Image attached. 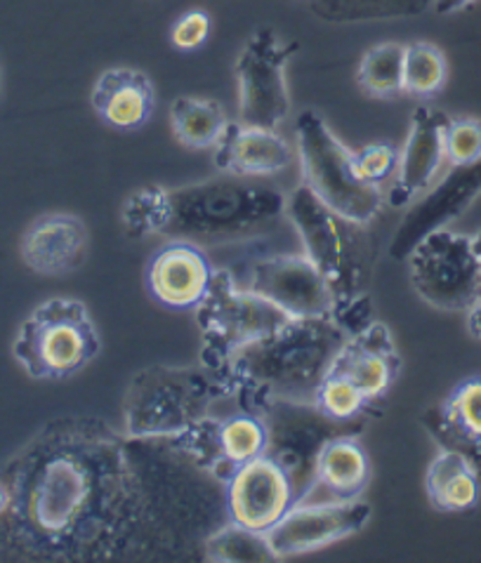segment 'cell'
I'll return each mask as SVG.
<instances>
[{
  "mask_svg": "<svg viewBox=\"0 0 481 563\" xmlns=\"http://www.w3.org/2000/svg\"><path fill=\"white\" fill-rule=\"evenodd\" d=\"M135 443L97 420L41 429L0 470V561H107L144 550L152 495L138 478Z\"/></svg>",
  "mask_w": 481,
  "mask_h": 563,
  "instance_id": "1",
  "label": "cell"
},
{
  "mask_svg": "<svg viewBox=\"0 0 481 563\" xmlns=\"http://www.w3.org/2000/svg\"><path fill=\"white\" fill-rule=\"evenodd\" d=\"M350 333L330 317L291 319L229 361L222 371L243 410L314 404V396Z\"/></svg>",
  "mask_w": 481,
  "mask_h": 563,
  "instance_id": "2",
  "label": "cell"
},
{
  "mask_svg": "<svg viewBox=\"0 0 481 563\" xmlns=\"http://www.w3.org/2000/svg\"><path fill=\"white\" fill-rule=\"evenodd\" d=\"M171 194V220L161 236L198 245L258 239L286 218V198L267 177H220Z\"/></svg>",
  "mask_w": 481,
  "mask_h": 563,
  "instance_id": "3",
  "label": "cell"
},
{
  "mask_svg": "<svg viewBox=\"0 0 481 563\" xmlns=\"http://www.w3.org/2000/svg\"><path fill=\"white\" fill-rule=\"evenodd\" d=\"M220 399H231L229 379L222 371H210L204 363L187 368H144L125 389V437L171 439L204 420Z\"/></svg>",
  "mask_w": 481,
  "mask_h": 563,
  "instance_id": "4",
  "label": "cell"
},
{
  "mask_svg": "<svg viewBox=\"0 0 481 563\" xmlns=\"http://www.w3.org/2000/svg\"><path fill=\"white\" fill-rule=\"evenodd\" d=\"M99 350L102 338L88 307L72 297H53L29 313L12 354L33 379H69L88 368Z\"/></svg>",
  "mask_w": 481,
  "mask_h": 563,
  "instance_id": "5",
  "label": "cell"
},
{
  "mask_svg": "<svg viewBox=\"0 0 481 563\" xmlns=\"http://www.w3.org/2000/svg\"><path fill=\"white\" fill-rule=\"evenodd\" d=\"M295 135L303 185L342 218L363 227L371 224L385 203V194L357 175L352 148L328 128L321 113L309 109L297 115Z\"/></svg>",
  "mask_w": 481,
  "mask_h": 563,
  "instance_id": "6",
  "label": "cell"
},
{
  "mask_svg": "<svg viewBox=\"0 0 481 563\" xmlns=\"http://www.w3.org/2000/svg\"><path fill=\"white\" fill-rule=\"evenodd\" d=\"M201 352L198 361L210 371H225L243 346L267 338L291 321L288 313L239 286L231 269H215L204 302L196 309Z\"/></svg>",
  "mask_w": 481,
  "mask_h": 563,
  "instance_id": "7",
  "label": "cell"
},
{
  "mask_svg": "<svg viewBox=\"0 0 481 563\" xmlns=\"http://www.w3.org/2000/svg\"><path fill=\"white\" fill-rule=\"evenodd\" d=\"M286 218L300 236L305 255L334 288L338 302L359 295L369 257L363 224L330 210L303 181L286 198Z\"/></svg>",
  "mask_w": 481,
  "mask_h": 563,
  "instance_id": "8",
  "label": "cell"
},
{
  "mask_svg": "<svg viewBox=\"0 0 481 563\" xmlns=\"http://www.w3.org/2000/svg\"><path fill=\"white\" fill-rule=\"evenodd\" d=\"M406 260L411 286L429 307L470 311L481 302V260L472 236L435 229L413 245Z\"/></svg>",
  "mask_w": 481,
  "mask_h": 563,
  "instance_id": "9",
  "label": "cell"
},
{
  "mask_svg": "<svg viewBox=\"0 0 481 563\" xmlns=\"http://www.w3.org/2000/svg\"><path fill=\"white\" fill-rule=\"evenodd\" d=\"M293 53H297V45L286 43L272 29H260L245 41L234 66L239 123L276 130L288 119L291 95L286 66Z\"/></svg>",
  "mask_w": 481,
  "mask_h": 563,
  "instance_id": "10",
  "label": "cell"
},
{
  "mask_svg": "<svg viewBox=\"0 0 481 563\" xmlns=\"http://www.w3.org/2000/svg\"><path fill=\"white\" fill-rule=\"evenodd\" d=\"M165 441L225 486L231 474L267 453L270 432L260 412L241 408L229 418L206 416Z\"/></svg>",
  "mask_w": 481,
  "mask_h": 563,
  "instance_id": "11",
  "label": "cell"
},
{
  "mask_svg": "<svg viewBox=\"0 0 481 563\" xmlns=\"http://www.w3.org/2000/svg\"><path fill=\"white\" fill-rule=\"evenodd\" d=\"M260 416L270 432L267 455L291 476L297 505L309 500L321 445L334 437L361 432V422H336L307 404H274L260 410Z\"/></svg>",
  "mask_w": 481,
  "mask_h": 563,
  "instance_id": "12",
  "label": "cell"
},
{
  "mask_svg": "<svg viewBox=\"0 0 481 563\" xmlns=\"http://www.w3.org/2000/svg\"><path fill=\"white\" fill-rule=\"evenodd\" d=\"M239 286L272 302L291 319L328 317L338 297L307 255H264L248 262Z\"/></svg>",
  "mask_w": 481,
  "mask_h": 563,
  "instance_id": "13",
  "label": "cell"
},
{
  "mask_svg": "<svg viewBox=\"0 0 481 563\" xmlns=\"http://www.w3.org/2000/svg\"><path fill=\"white\" fill-rule=\"evenodd\" d=\"M295 505L297 493L291 476L267 453L248 462L225 482L227 521L248 531L267 536Z\"/></svg>",
  "mask_w": 481,
  "mask_h": 563,
  "instance_id": "14",
  "label": "cell"
},
{
  "mask_svg": "<svg viewBox=\"0 0 481 563\" xmlns=\"http://www.w3.org/2000/svg\"><path fill=\"white\" fill-rule=\"evenodd\" d=\"M371 505L359 498L319 505L300 503L272 528L267 540L278 559L317 552L359 533L371 521Z\"/></svg>",
  "mask_w": 481,
  "mask_h": 563,
  "instance_id": "15",
  "label": "cell"
},
{
  "mask_svg": "<svg viewBox=\"0 0 481 563\" xmlns=\"http://www.w3.org/2000/svg\"><path fill=\"white\" fill-rule=\"evenodd\" d=\"M215 267L204 245L168 239L146 264L144 284L161 307L189 311L204 302L210 290Z\"/></svg>",
  "mask_w": 481,
  "mask_h": 563,
  "instance_id": "16",
  "label": "cell"
},
{
  "mask_svg": "<svg viewBox=\"0 0 481 563\" xmlns=\"http://www.w3.org/2000/svg\"><path fill=\"white\" fill-rule=\"evenodd\" d=\"M451 115L444 111L420 104L413 111V121L406 144L400 152V165H396V177L387 194V203L392 208H404L420 198L433 181L437 179L441 165L446 163L444 135Z\"/></svg>",
  "mask_w": 481,
  "mask_h": 563,
  "instance_id": "17",
  "label": "cell"
},
{
  "mask_svg": "<svg viewBox=\"0 0 481 563\" xmlns=\"http://www.w3.org/2000/svg\"><path fill=\"white\" fill-rule=\"evenodd\" d=\"M481 194V156L468 165H453L439 185L413 208L392 241L390 255L406 260L425 234L441 229L466 212Z\"/></svg>",
  "mask_w": 481,
  "mask_h": 563,
  "instance_id": "18",
  "label": "cell"
},
{
  "mask_svg": "<svg viewBox=\"0 0 481 563\" xmlns=\"http://www.w3.org/2000/svg\"><path fill=\"white\" fill-rule=\"evenodd\" d=\"M90 251L88 227L78 214L50 212L33 220L20 241V255L33 274L66 276L83 267Z\"/></svg>",
  "mask_w": 481,
  "mask_h": 563,
  "instance_id": "19",
  "label": "cell"
},
{
  "mask_svg": "<svg viewBox=\"0 0 481 563\" xmlns=\"http://www.w3.org/2000/svg\"><path fill=\"white\" fill-rule=\"evenodd\" d=\"M328 371L350 379L371 404L385 399L402 373V358L396 354L390 328L373 321L347 338Z\"/></svg>",
  "mask_w": 481,
  "mask_h": 563,
  "instance_id": "20",
  "label": "cell"
},
{
  "mask_svg": "<svg viewBox=\"0 0 481 563\" xmlns=\"http://www.w3.org/2000/svg\"><path fill=\"white\" fill-rule=\"evenodd\" d=\"M423 422L439 449L460 453L481 476V377L462 379Z\"/></svg>",
  "mask_w": 481,
  "mask_h": 563,
  "instance_id": "21",
  "label": "cell"
},
{
  "mask_svg": "<svg viewBox=\"0 0 481 563\" xmlns=\"http://www.w3.org/2000/svg\"><path fill=\"white\" fill-rule=\"evenodd\" d=\"M291 163V144L272 128L229 123L215 146V168L241 177H272Z\"/></svg>",
  "mask_w": 481,
  "mask_h": 563,
  "instance_id": "22",
  "label": "cell"
},
{
  "mask_svg": "<svg viewBox=\"0 0 481 563\" xmlns=\"http://www.w3.org/2000/svg\"><path fill=\"white\" fill-rule=\"evenodd\" d=\"M90 104L99 121L113 130L132 132L152 121L156 92L146 74L128 66H116L99 74L90 92Z\"/></svg>",
  "mask_w": 481,
  "mask_h": 563,
  "instance_id": "23",
  "label": "cell"
},
{
  "mask_svg": "<svg viewBox=\"0 0 481 563\" xmlns=\"http://www.w3.org/2000/svg\"><path fill=\"white\" fill-rule=\"evenodd\" d=\"M369 482L371 460L357 434H340L321 445L311 493L324 488L330 495V500H357L367 490Z\"/></svg>",
  "mask_w": 481,
  "mask_h": 563,
  "instance_id": "24",
  "label": "cell"
},
{
  "mask_svg": "<svg viewBox=\"0 0 481 563\" xmlns=\"http://www.w3.org/2000/svg\"><path fill=\"white\" fill-rule=\"evenodd\" d=\"M425 493L437 511L460 515L479 505L481 476L460 453L439 449L425 474Z\"/></svg>",
  "mask_w": 481,
  "mask_h": 563,
  "instance_id": "25",
  "label": "cell"
},
{
  "mask_svg": "<svg viewBox=\"0 0 481 563\" xmlns=\"http://www.w3.org/2000/svg\"><path fill=\"white\" fill-rule=\"evenodd\" d=\"M227 125V111L215 99L194 95H182L173 99L171 128L182 146L194 148V152L215 148L220 144Z\"/></svg>",
  "mask_w": 481,
  "mask_h": 563,
  "instance_id": "26",
  "label": "cell"
},
{
  "mask_svg": "<svg viewBox=\"0 0 481 563\" xmlns=\"http://www.w3.org/2000/svg\"><path fill=\"white\" fill-rule=\"evenodd\" d=\"M328 24L408 20L433 10L435 0H297Z\"/></svg>",
  "mask_w": 481,
  "mask_h": 563,
  "instance_id": "27",
  "label": "cell"
},
{
  "mask_svg": "<svg viewBox=\"0 0 481 563\" xmlns=\"http://www.w3.org/2000/svg\"><path fill=\"white\" fill-rule=\"evenodd\" d=\"M404 53L406 45L396 41L378 43L367 49L357 69L359 88L375 99L404 95Z\"/></svg>",
  "mask_w": 481,
  "mask_h": 563,
  "instance_id": "28",
  "label": "cell"
},
{
  "mask_svg": "<svg viewBox=\"0 0 481 563\" xmlns=\"http://www.w3.org/2000/svg\"><path fill=\"white\" fill-rule=\"evenodd\" d=\"M449 80V62L435 43H411L404 53V95L429 99Z\"/></svg>",
  "mask_w": 481,
  "mask_h": 563,
  "instance_id": "29",
  "label": "cell"
},
{
  "mask_svg": "<svg viewBox=\"0 0 481 563\" xmlns=\"http://www.w3.org/2000/svg\"><path fill=\"white\" fill-rule=\"evenodd\" d=\"M204 550L208 561L222 563H258V561H278L272 544L264 533L248 531L237 523L227 521L218 531L204 540Z\"/></svg>",
  "mask_w": 481,
  "mask_h": 563,
  "instance_id": "30",
  "label": "cell"
},
{
  "mask_svg": "<svg viewBox=\"0 0 481 563\" xmlns=\"http://www.w3.org/2000/svg\"><path fill=\"white\" fill-rule=\"evenodd\" d=\"M121 220L130 239L161 236L171 220V194L163 187H142L132 191L121 210Z\"/></svg>",
  "mask_w": 481,
  "mask_h": 563,
  "instance_id": "31",
  "label": "cell"
},
{
  "mask_svg": "<svg viewBox=\"0 0 481 563\" xmlns=\"http://www.w3.org/2000/svg\"><path fill=\"white\" fill-rule=\"evenodd\" d=\"M311 406L317 408L321 416L336 422L361 420L367 418L373 408V404L350 383V379H345L334 371H328L324 375Z\"/></svg>",
  "mask_w": 481,
  "mask_h": 563,
  "instance_id": "32",
  "label": "cell"
},
{
  "mask_svg": "<svg viewBox=\"0 0 481 563\" xmlns=\"http://www.w3.org/2000/svg\"><path fill=\"white\" fill-rule=\"evenodd\" d=\"M446 163L468 165L481 156V121L477 119H451L444 135Z\"/></svg>",
  "mask_w": 481,
  "mask_h": 563,
  "instance_id": "33",
  "label": "cell"
},
{
  "mask_svg": "<svg viewBox=\"0 0 481 563\" xmlns=\"http://www.w3.org/2000/svg\"><path fill=\"white\" fill-rule=\"evenodd\" d=\"M357 175L373 187H383L385 181L396 173L400 165V152L390 144H369L354 152Z\"/></svg>",
  "mask_w": 481,
  "mask_h": 563,
  "instance_id": "34",
  "label": "cell"
},
{
  "mask_svg": "<svg viewBox=\"0 0 481 563\" xmlns=\"http://www.w3.org/2000/svg\"><path fill=\"white\" fill-rule=\"evenodd\" d=\"M210 36V16L204 10H192L182 14L171 29V43L182 53H194L204 47Z\"/></svg>",
  "mask_w": 481,
  "mask_h": 563,
  "instance_id": "35",
  "label": "cell"
},
{
  "mask_svg": "<svg viewBox=\"0 0 481 563\" xmlns=\"http://www.w3.org/2000/svg\"><path fill=\"white\" fill-rule=\"evenodd\" d=\"M472 3H474V0H435L433 10L439 12V14H451V12H458V10L468 8Z\"/></svg>",
  "mask_w": 481,
  "mask_h": 563,
  "instance_id": "36",
  "label": "cell"
},
{
  "mask_svg": "<svg viewBox=\"0 0 481 563\" xmlns=\"http://www.w3.org/2000/svg\"><path fill=\"white\" fill-rule=\"evenodd\" d=\"M468 330L472 338H477L481 342V302L468 311Z\"/></svg>",
  "mask_w": 481,
  "mask_h": 563,
  "instance_id": "37",
  "label": "cell"
},
{
  "mask_svg": "<svg viewBox=\"0 0 481 563\" xmlns=\"http://www.w3.org/2000/svg\"><path fill=\"white\" fill-rule=\"evenodd\" d=\"M6 507H8V490H6L3 482H0V515H3Z\"/></svg>",
  "mask_w": 481,
  "mask_h": 563,
  "instance_id": "38",
  "label": "cell"
},
{
  "mask_svg": "<svg viewBox=\"0 0 481 563\" xmlns=\"http://www.w3.org/2000/svg\"><path fill=\"white\" fill-rule=\"evenodd\" d=\"M472 243H474V251H477V255H479V260H481V231H479V234L472 236Z\"/></svg>",
  "mask_w": 481,
  "mask_h": 563,
  "instance_id": "39",
  "label": "cell"
},
{
  "mask_svg": "<svg viewBox=\"0 0 481 563\" xmlns=\"http://www.w3.org/2000/svg\"><path fill=\"white\" fill-rule=\"evenodd\" d=\"M0 92H3V66H0Z\"/></svg>",
  "mask_w": 481,
  "mask_h": 563,
  "instance_id": "40",
  "label": "cell"
}]
</instances>
